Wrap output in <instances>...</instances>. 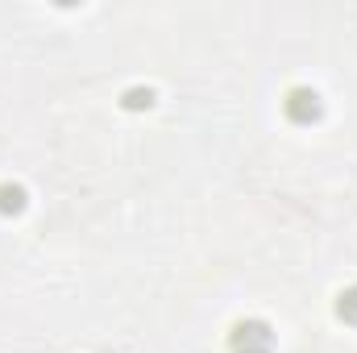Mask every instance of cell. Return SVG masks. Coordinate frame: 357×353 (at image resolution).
Masks as SVG:
<instances>
[{
	"mask_svg": "<svg viewBox=\"0 0 357 353\" xmlns=\"http://www.w3.org/2000/svg\"><path fill=\"white\" fill-rule=\"evenodd\" d=\"M345 308H354V320H357V291H349V295H341V312Z\"/></svg>",
	"mask_w": 357,
	"mask_h": 353,
	"instance_id": "obj_1",
	"label": "cell"
}]
</instances>
